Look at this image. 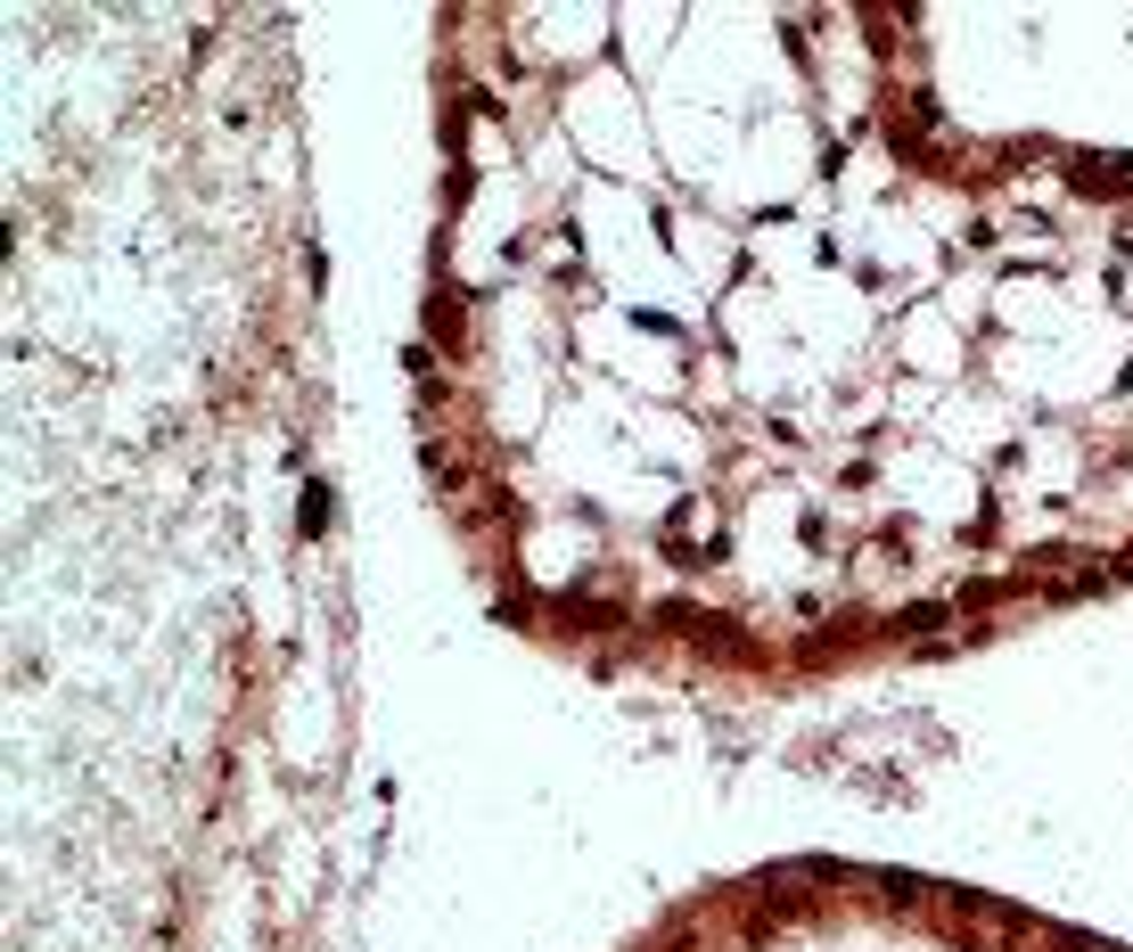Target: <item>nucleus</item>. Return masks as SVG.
<instances>
[{
    "label": "nucleus",
    "mask_w": 1133,
    "mask_h": 952,
    "mask_svg": "<svg viewBox=\"0 0 1133 952\" xmlns=\"http://www.w3.org/2000/svg\"><path fill=\"white\" fill-rule=\"evenodd\" d=\"M329 518H337V493L313 485V493H304V534H329Z\"/></svg>",
    "instance_id": "f257e3e1"
}]
</instances>
